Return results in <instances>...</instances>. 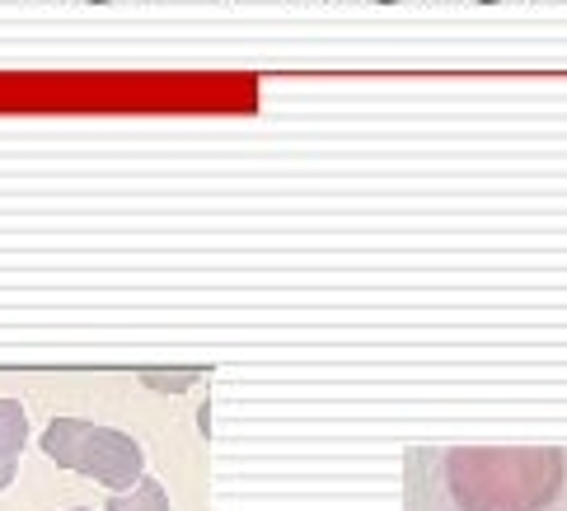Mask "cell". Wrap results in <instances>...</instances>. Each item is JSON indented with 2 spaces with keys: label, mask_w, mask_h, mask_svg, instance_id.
Masks as SVG:
<instances>
[{
  "label": "cell",
  "mask_w": 567,
  "mask_h": 511,
  "mask_svg": "<svg viewBox=\"0 0 567 511\" xmlns=\"http://www.w3.org/2000/svg\"><path fill=\"white\" fill-rule=\"evenodd\" d=\"M80 474L104 483L109 493H127L132 483L146 479V451L132 432H117V427H94V437L85 446V460H80Z\"/></svg>",
  "instance_id": "1"
},
{
  "label": "cell",
  "mask_w": 567,
  "mask_h": 511,
  "mask_svg": "<svg viewBox=\"0 0 567 511\" xmlns=\"http://www.w3.org/2000/svg\"><path fill=\"white\" fill-rule=\"evenodd\" d=\"M94 437V422L85 418H52L48 432H43V456L62 469H75L80 474V460H85V446Z\"/></svg>",
  "instance_id": "2"
},
{
  "label": "cell",
  "mask_w": 567,
  "mask_h": 511,
  "mask_svg": "<svg viewBox=\"0 0 567 511\" xmlns=\"http://www.w3.org/2000/svg\"><path fill=\"white\" fill-rule=\"evenodd\" d=\"M29 446V413L19 399H0V456L19 460Z\"/></svg>",
  "instance_id": "3"
},
{
  "label": "cell",
  "mask_w": 567,
  "mask_h": 511,
  "mask_svg": "<svg viewBox=\"0 0 567 511\" xmlns=\"http://www.w3.org/2000/svg\"><path fill=\"white\" fill-rule=\"evenodd\" d=\"M104 511H169V493L155 479H141L127 493H113Z\"/></svg>",
  "instance_id": "4"
},
{
  "label": "cell",
  "mask_w": 567,
  "mask_h": 511,
  "mask_svg": "<svg viewBox=\"0 0 567 511\" xmlns=\"http://www.w3.org/2000/svg\"><path fill=\"white\" fill-rule=\"evenodd\" d=\"M193 380H197V371H141V385L159 390V395H178V390H188Z\"/></svg>",
  "instance_id": "5"
},
{
  "label": "cell",
  "mask_w": 567,
  "mask_h": 511,
  "mask_svg": "<svg viewBox=\"0 0 567 511\" xmlns=\"http://www.w3.org/2000/svg\"><path fill=\"white\" fill-rule=\"evenodd\" d=\"M14 474H19V460H6V456H0V493H6V488L14 483Z\"/></svg>",
  "instance_id": "6"
},
{
  "label": "cell",
  "mask_w": 567,
  "mask_h": 511,
  "mask_svg": "<svg viewBox=\"0 0 567 511\" xmlns=\"http://www.w3.org/2000/svg\"><path fill=\"white\" fill-rule=\"evenodd\" d=\"M474 6H497V0H474Z\"/></svg>",
  "instance_id": "7"
},
{
  "label": "cell",
  "mask_w": 567,
  "mask_h": 511,
  "mask_svg": "<svg viewBox=\"0 0 567 511\" xmlns=\"http://www.w3.org/2000/svg\"><path fill=\"white\" fill-rule=\"evenodd\" d=\"M375 6H399V0H375Z\"/></svg>",
  "instance_id": "8"
},
{
  "label": "cell",
  "mask_w": 567,
  "mask_h": 511,
  "mask_svg": "<svg viewBox=\"0 0 567 511\" xmlns=\"http://www.w3.org/2000/svg\"><path fill=\"white\" fill-rule=\"evenodd\" d=\"M71 511H94V507H71Z\"/></svg>",
  "instance_id": "9"
}]
</instances>
